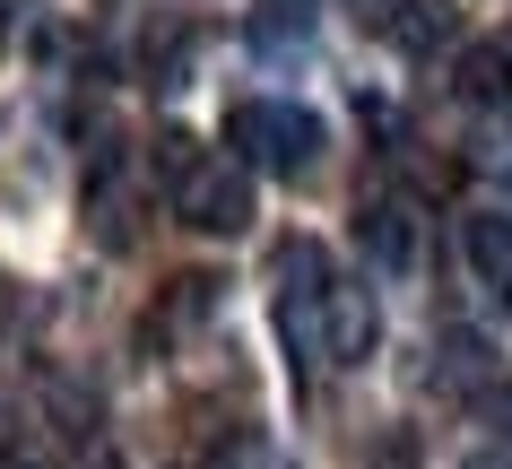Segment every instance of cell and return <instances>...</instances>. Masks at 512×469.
Instances as JSON below:
<instances>
[{"instance_id": "1", "label": "cell", "mask_w": 512, "mask_h": 469, "mask_svg": "<svg viewBox=\"0 0 512 469\" xmlns=\"http://www.w3.org/2000/svg\"><path fill=\"white\" fill-rule=\"evenodd\" d=\"M157 174H165V200L191 235H243L252 226V183H243L235 157H209L200 139L165 131L157 139Z\"/></svg>"}, {"instance_id": "2", "label": "cell", "mask_w": 512, "mask_h": 469, "mask_svg": "<svg viewBox=\"0 0 512 469\" xmlns=\"http://www.w3.org/2000/svg\"><path fill=\"white\" fill-rule=\"evenodd\" d=\"M226 148H235L243 166L304 174L322 157V113H304V105H235L226 113Z\"/></svg>"}, {"instance_id": "3", "label": "cell", "mask_w": 512, "mask_h": 469, "mask_svg": "<svg viewBox=\"0 0 512 469\" xmlns=\"http://www.w3.org/2000/svg\"><path fill=\"white\" fill-rule=\"evenodd\" d=\"M374 331H382L374 296H365V287H330V296L313 304V322H296L287 339H304L322 365H365V357H374Z\"/></svg>"}, {"instance_id": "4", "label": "cell", "mask_w": 512, "mask_h": 469, "mask_svg": "<svg viewBox=\"0 0 512 469\" xmlns=\"http://www.w3.org/2000/svg\"><path fill=\"white\" fill-rule=\"evenodd\" d=\"M356 244H365V261H374V270H408V261H417V200H400V192L365 200Z\"/></svg>"}, {"instance_id": "5", "label": "cell", "mask_w": 512, "mask_h": 469, "mask_svg": "<svg viewBox=\"0 0 512 469\" xmlns=\"http://www.w3.org/2000/svg\"><path fill=\"white\" fill-rule=\"evenodd\" d=\"M460 252H469V270H478L486 296L512 304V218L504 209H469V218H460Z\"/></svg>"}, {"instance_id": "6", "label": "cell", "mask_w": 512, "mask_h": 469, "mask_svg": "<svg viewBox=\"0 0 512 469\" xmlns=\"http://www.w3.org/2000/svg\"><path fill=\"white\" fill-rule=\"evenodd\" d=\"M452 27H460L452 0H391V9H382V35H391L400 53H434V44H452Z\"/></svg>"}, {"instance_id": "7", "label": "cell", "mask_w": 512, "mask_h": 469, "mask_svg": "<svg viewBox=\"0 0 512 469\" xmlns=\"http://www.w3.org/2000/svg\"><path fill=\"white\" fill-rule=\"evenodd\" d=\"M460 96L469 105H512V53L504 44H469L460 53Z\"/></svg>"}, {"instance_id": "8", "label": "cell", "mask_w": 512, "mask_h": 469, "mask_svg": "<svg viewBox=\"0 0 512 469\" xmlns=\"http://www.w3.org/2000/svg\"><path fill=\"white\" fill-rule=\"evenodd\" d=\"M478 383H486V339L452 331L443 339V391H478Z\"/></svg>"}, {"instance_id": "9", "label": "cell", "mask_w": 512, "mask_h": 469, "mask_svg": "<svg viewBox=\"0 0 512 469\" xmlns=\"http://www.w3.org/2000/svg\"><path fill=\"white\" fill-rule=\"evenodd\" d=\"M0 469H35V435L9 409H0Z\"/></svg>"}, {"instance_id": "10", "label": "cell", "mask_w": 512, "mask_h": 469, "mask_svg": "<svg viewBox=\"0 0 512 469\" xmlns=\"http://www.w3.org/2000/svg\"><path fill=\"white\" fill-rule=\"evenodd\" d=\"M460 469H512V452H478V461H460Z\"/></svg>"}, {"instance_id": "11", "label": "cell", "mask_w": 512, "mask_h": 469, "mask_svg": "<svg viewBox=\"0 0 512 469\" xmlns=\"http://www.w3.org/2000/svg\"><path fill=\"white\" fill-rule=\"evenodd\" d=\"M382 9H391V0H356V18H382Z\"/></svg>"}]
</instances>
